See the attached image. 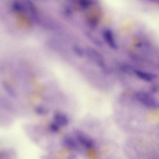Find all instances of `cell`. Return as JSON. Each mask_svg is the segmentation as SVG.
<instances>
[{
    "label": "cell",
    "instance_id": "obj_2",
    "mask_svg": "<svg viewBox=\"0 0 159 159\" xmlns=\"http://www.w3.org/2000/svg\"><path fill=\"white\" fill-rule=\"evenodd\" d=\"M76 137L77 142L87 148H90L94 145L93 140L83 133L79 131L76 132Z\"/></svg>",
    "mask_w": 159,
    "mask_h": 159
},
{
    "label": "cell",
    "instance_id": "obj_6",
    "mask_svg": "<svg viewBox=\"0 0 159 159\" xmlns=\"http://www.w3.org/2000/svg\"><path fill=\"white\" fill-rule=\"evenodd\" d=\"M63 143L66 147L70 149H76L78 147L76 140L70 136H67L65 138Z\"/></svg>",
    "mask_w": 159,
    "mask_h": 159
},
{
    "label": "cell",
    "instance_id": "obj_9",
    "mask_svg": "<svg viewBox=\"0 0 159 159\" xmlns=\"http://www.w3.org/2000/svg\"><path fill=\"white\" fill-rule=\"evenodd\" d=\"M59 126L54 122L50 125L49 129L52 132L56 133L59 131Z\"/></svg>",
    "mask_w": 159,
    "mask_h": 159
},
{
    "label": "cell",
    "instance_id": "obj_8",
    "mask_svg": "<svg viewBox=\"0 0 159 159\" xmlns=\"http://www.w3.org/2000/svg\"><path fill=\"white\" fill-rule=\"evenodd\" d=\"M35 110L36 113L40 115H46L49 112L48 111L46 108L42 106L37 107Z\"/></svg>",
    "mask_w": 159,
    "mask_h": 159
},
{
    "label": "cell",
    "instance_id": "obj_4",
    "mask_svg": "<svg viewBox=\"0 0 159 159\" xmlns=\"http://www.w3.org/2000/svg\"><path fill=\"white\" fill-rule=\"evenodd\" d=\"M134 73L139 78L146 81H151L156 77L153 74L140 70H135Z\"/></svg>",
    "mask_w": 159,
    "mask_h": 159
},
{
    "label": "cell",
    "instance_id": "obj_1",
    "mask_svg": "<svg viewBox=\"0 0 159 159\" xmlns=\"http://www.w3.org/2000/svg\"><path fill=\"white\" fill-rule=\"evenodd\" d=\"M135 97L138 101L145 106L152 108H159V101L147 93L139 91L135 93Z\"/></svg>",
    "mask_w": 159,
    "mask_h": 159
},
{
    "label": "cell",
    "instance_id": "obj_7",
    "mask_svg": "<svg viewBox=\"0 0 159 159\" xmlns=\"http://www.w3.org/2000/svg\"><path fill=\"white\" fill-rule=\"evenodd\" d=\"M3 86L5 90L10 96L14 97L16 96V93L14 90L8 84L4 83L3 84Z\"/></svg>",
    "mask_w": 159,
    "mask_h": 159
},
{
    "label": "cell",
    "instance_id": "obj_3",
    "mask_svg": "<svg viewBox=\"0 0 159 159\" xmlns=\"http://www.w3.org/2000/svg\"><path fill=\"white\" fill-rule=\"evenodd\" d=\"M54 123L60 127L66 126L68 124L69 120L67 116L64 114L58 112L55 113L54 115Z\"/></svg>",
    "mask_w": 159,
    "mask_h": 159
},
{
    "label": "cell",
    "instance_id": "obj_5",
    "mask_svg": "<svg viewBox=\"0 0 159 159\" xmlns=\"http://www.w3.org/2000/svg\"><path fill=\"white\" fill-rule=\"evenodd\" d=\"M103 36L107 42L110 46L114 49H116L117 46L113 39L112 32L109 30H106L103 32Z\"/></svg>",
    "mask_w": 159,
    "mask_h": 159
},
{
    "label": "cell",
    "instance_id": "obj_10",
    "mask_svg": "<svg viewBox=\"0 0 159 159\" xmlns=\"http://www.w3.org/2000/svg\"><path fill=\"white\" fill-rule=\"evenodd\" d=\"M67 159H77V158L75 155H71L68 157Z\"/></svg>",
    "mask_w": 159,
    "mask_h": 159
}]
</instances>
